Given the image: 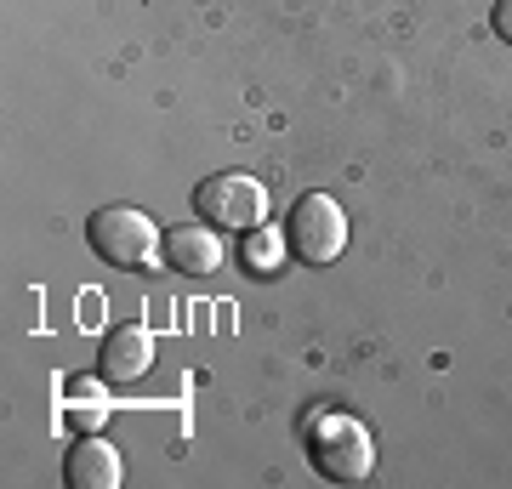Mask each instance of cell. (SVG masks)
<instances>
[{"instance_id":"cell-1","label":"cell","mask_w":512,"mask_h":489,"mask_svg":"<svg viewBox=\"0 0 512 489\" xmlns=\"http://www.w3.org/2000/svg\"><path fill=\"white\" fill-rule=\"evenodd\" d=\"M308 455L319 478H330V484H365L376 467V438L348 410H319L308 421Z\"/></svg>"},{"instance_id":"cell-2","label":"cell","mask_w":512,"mask_h":489,"mask_svg":"<svg viewBox=\"0 0 512 489\" xmlns=\"http://www.w3.org/2000/svg\"><path fill=\"white\" fill-rule=\"evenodd\" d=\"M285 251L302 268H330L336 256L348 251V217L330 194H302L285 217Z\"/></svg>"},{"instance_id":"cell-3","label":"cell","mask_w":512,"mask_h":489,"mask_svg":"<svg viewBox=\"0 0 512 489\" xmlns=\"http://www.w3.org/2000/svg\"><path fill=\"white\" fill-rule=\"evenodd\" d=\"M194 211H200V222H211V228H228V234H256L262 228V217H268V188L256 177H245V171H217V177H205L200 188H194Z\"/></svg>"},{"instance_id":"cell-4","label":"cell","mask_w":512,"mask_h":489,"mask_svg":"<svg viewBox=\"0 0 512 489\" xmlns=\"http://www.w3.org/2000/svg\"><path fill=\"white\" fill-rule=\"evenodd\" d=\"M86 228H92V251L103 262H114V268H148L165 251L160 222L148 217V211H137V205H103Z\"/></svg>"},{"instance_id":"cell-5","label":"cell","mask_w":512,"mask_h":489,"mask_svg":"<svg viewBox=\"0 0 512 489\" xmlns=\"http://www.w3.org/2000/svg\"><path fill=\"white\" fill-rule=\"evenodd\" d=\"M120 478H126L120 450H114L103 433H86L69 455H63V484L69 489H114Z\"/></svg>"},{"instance_id":"cell-6","label":"cell","mask_w":512,"mask_h":489,"mask_svg":"<svg viewBox=\"0 0 512 489\" xmlns=\"http://www.w3.org/2000/svg\"><path fill=\"white\" fill-rule=\"evenodd\" d=\"M148 364H154V336L143 325H120L103 336V359H97L103 381H137L148 376Z\"/></svg>"},{"instance_id":"cell-7","label":"cell","mask_w":512,"mask_h":489,"mask_svg":"<svg viewBox=\"0 0 512 489\" xmlns=\"http://www.w3.org/2000/svg\"><path fill=\"white\" fill-rule=\"evenodd\" d=\"M165 262L177 273H194V279H205V273H217L222 268V239H217V228L205 222V228H171L165 234Z\"/></svg>"},{"instance_id":"cell-8","label":"cell","mask_w":512,"mask_h":489,"mask_svg":"<svg viewBox=\"0 0 512 489\" xmlns=\"http://www.w3.org/2000/svg\"><path fill=\"white\" fill-rule=\"evenodd\" d=\"M69 427H80V433H103L109 427V416H114V404L103 399V393H69Z\"/></svg>"},{"instance_id":"cell-9","label":"cell","mask_w":512,"mask_h":489,"mask_svg":"<svg viewBox=\"0 0 512 489\" xmlns=\"http://www.w3.org/2000/svg\"><path fill=\"white\" fill-rule=\"evenodd\" d=\"M279 251H285V228H279V234H256L245 256H251V268H256V273H274Z\"/></svg>"},{"instance_id":"cell-10","label":"cell","mask_w":512,"mask_h":489,"mask_svg":"<svg viewBox=\"0 0 512 489\" xmlns=\"http://www.w3.org/2000/svg\"><path fill=\"white\" fill-rule=\"evenodd\" d=\"M495 35H501V40H507V46H512V0H495Z\"/></svg>"}]
</instances>
